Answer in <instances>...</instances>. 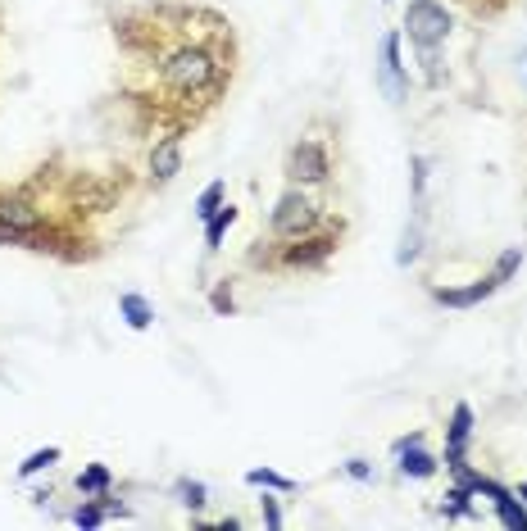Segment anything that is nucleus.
<instances>
[{
  "instance_id": "nucleus-7",
  "label": "nucleus",
  "mask_w": 527,
  "mask_h": 531,
  "mask_svg": "<svg viewBox=\"0 0 527 531\" xmlns=\"http://www.w3.org/2000/svg\"><path fill=\"white\" fill-rule=\"evenodd\" d=\"M396 455H400V473H405V477H419V482H423V477L437 473V459L423 450V436H419V432H414L410 441H400Z\"/></svg>"
},
{
  "instance_id": "nucleus-23",
  "label": "nucleus",
  "mask_w": 527,
  "mask_h": 531,
  "mask_svg": "<svg viewBox=\"0 0 527 531\" xmlns=\"http://www.w3.org/2000/svg\"><path fill=\"white\" fill-rule=\"evenodd\" d=\"M346 477H355V482H373V468H369L364 459H350V464H346Z\"/></svg>"
},
{
  "instance_id": "nucleus-22",
  "label": "nucleus",
  "mask_w": 527,
  "mask_h": 531,
  "mask_svg": "<svg viewBox=\"0 0 527 531\" xmlns=\"http://www.w3.org/2000/svg\"><path fill=\"white\" fill-rule=\"evenodd\" d=\"M73 523H77V527H100V523H105V509H100V505H82V509L73 514Z\"/></svg>"
},
{
  "instance_id": "nucleus-26",
  "label": "nucleus",
  "mask_w": 527,
  "mask_h": 531,
  "mask_svg": "<svg viewBox=\"0 0 527 531\" xmlns=\"http://www.w3.org/2000/svg\"><path fill=\"white\" fill-rule=\"evenodd\" d=\"M519 496H523V505H527V486H519Z\"/></svg>"
},
{
  "instance_id": "nucleus-8",
  "label": "nucleus",
  "mask_w": 527,
  "mask_h": 531,
  "mask_svg": "<svg viewBox=\"0 0 527 531\" xmlns=\"http://www.w3.org/2000/svg\"><path fill=\"white\" fill-rule=\"evenodd\" d=\"M496 286H501V282L487 273V277H482V282H473V286H441V291H437V300H441V305H451V309H473V305H482Z\"/></svg>"
},
{
  "instance_id": "nucleus-13",
  "label": "nucleus",
  "mask_w": 527,
  "mask_h": 531,
  "mask_svg": "<svg viewBox=\"0 0 527 531\" xmlns=\"http://www.w3.org/2000/svg\"><path fill=\"white\" fill-rule=\"evenodd\" d=\"M246 482H250V486H264V491H282V496H287V491H296V482H291V477H282V473H273V468H250V473H246Z\"/></svg>"
},
{
  "instance_id": "nucleus-21",
  "label": "nucleus",
  "mask_w": 527,
  "mask_h": 531,
  "mask_svg": "<svg viewBox=\"0 0 527 531\" xmlns=\"http://www.w3.org/2000/svg\"><path fill=\"white\" fill-rule=\"evenodd\" d=\"M177 500L187 509H205V486L200 482H177Z\"/></svg>"
},
{
  "instance_id": "nucleus-16",
  "label": "nucleus",
  "mask_w": 527,
  "mask_h": 531,
  "mask_svg": "<svg viewBox=\"0 0 527 531\" xmlns=\"http://www.w3.org/2000/svg\"><path fill=\"white\" fill-rule=\"evenodd\" d=\"M519 264H523V250H519V245H510V250H505V255L496 259V268H492V277H496V282L505 286V282H510V277L519 273Z\"/></svg>"
},
{
  "instance_id": "nucleus-17",
  "label": "nucleus",
  "mask_w": 527,
  "mask_h": 531,
  "mask_svg": "<svg viewBox=\"0 0 527 531\" xmlns=\"http://www.w3.org/2000/svg\"><path fill=\"white\" fill-rule=\"evenodd\" d=\"M496 514H501V523L510 531H527V514L514 505V496H505V500H496Z\"/></svg>"
},
{
  "instance_id": "nucleus-1",
  "label": "nucleus",
  "mask_w": 527,
  "mask_h": 531,
  "mask_svg": "<svg viewBox=\"0 0 527 531\" xmlns=\"http://www.w3.org/2000/svg\"><path fill=\"white\" fill-rule=\"evenodd\" d=\"M159 82L173 95H182V100L214 95L223 86V59L209 45H200V41H182V45L159 55Z\"/></svg>"
},
{
  "instance_id": "nucleus-9",
  "label": "nucleus",
  "mask_w": 527,
  "mask_h": 531,
  "mask_svg": "<svg viewBox=\"0 0 527 531\" xmlns=\"http://www.w3.org/2000/svg\"><path fill=\"white\" fill-rule=\"evenodd\" d=\"M469 436H473V409H469V405H460V409L451 414V446H446V468H460V464H464V446H469Z\"/></svg>"
},
{
  "instance_id": "nucleus-12",
  "label": "nucleus",
  "mask_w": 527,
  "mask_h": 531,
  "mask_svg": "<svg viewBox=\"0 0 527 531\" xmlns=\"http://www.w3.org/2000/svg\"><path fill=\"white\" fill-rule=\"evenodd\" d=\"M232 223H237V209H232V205H218V209L205 218V245H209V250H218Z\"/></svg>"
},
{
  "instance_id": "nucleus-6",
  "label": "nucleus",
  "mask_w": 527,
  "mask_h": 531,
  "mask_svg": "<svg viewBox=\"0 0 527 531\" xmlns=\"http://www.w3.org/2000/svg\"><path fill=\"white\" fill-rule=\"evenodd\" d=\"M382 91L391 100H405V64H400V32H387L382 36Z\"/></svg>"
},
{
  "instance_id": "nucleus-18",
  "label": "nucleus",
  "mask_w": 527,
  "mask_h": 531,
  "mask_svg": "<svg viewBox=\"0 0 527 531\" xmlns=\"http://www.w3.org/2000/svg\"><path fill=\"white\" fill-rule=\"evenodd\" d=\"M77 491H86V496H100V491H109V468H86L82 477H77Z\"/></svg>"
},
{
  "instance_id": "nucleus-24",
  "label": "nucleus",
  "mask_w": 527,
  "mask_h": 531,
  "mask_svg": "<svg viewBox=\"0 0 527 531\" xmlns=\"http://www.w3.org/2000/svg\"><path fill=\"white\" fill-rule=\"evenodd\" d=\"M264 523H269V531L282 527V509H278V500H269V496H264Z\"/></svg>"
},
{
  "instance_id": "nucleus-3",
  "label": "nucleus",
  "mask_w": 527,
  "mask_h": 531,
  "mask_svg": "<svg viewBox=\"0 0 527 531\" xmlns=\"http://www.w3.org/2000/svg\"><path fill=\"white\" fill-rule=\"evenodd\" d=\"M319 227V205L305 195V191H287L273 209V236L278 241H296V236H309Z\"/></svg>"
},
{
  "instance_id": "nucleus-25",
  "label": "nucleus",
  "mask_w": 527,
  "mask_h": 531,
  "mask_svg": "<svg viewBox=\"0 0 527 531\" xmlns=\"http://www.w3.org/2000/svg\"><path fill=\"white\" fill-rule=\"evenodd\" d=\"M214 309H218V314H232V291H228V286L214 291Z\"/></svg>"
},
{
  "instance_id": "nucleus-4",
  "label": "nucleus",
  "mask_w": 527,
  "mask_h": 531,
  "mask_svg": "<svg viewBox=\"0 0 527 531\" xmlns=\"http://www.w3.org/2000/svg\"><path fill=\"white\" fill-rule=\"evenodd\" d=\"M328 173H332V159H328V150H323V141H296L291 145V155H287V177H296L300 186H319V182H328Z\"/></svg>"
},
{
  "instance_id": "nucleus-15",
  "label": "nucleus",
  "mask_w": 527,
  "mask_h": 531,
  "mask_svg": "<svg viewBox=\"0 0 527 531\" xmlns=\"http://www.w3.org/2000/svg\"><path fill=\"white\" fill-rule=\"evenodd\" d=\"M419 250H423V227H419V223H410V227H405V236H400L396 264H410V259H419Z\"/></svg>"
},
{
  "instance_id": "nucleus-20",
  "label": "nucleus",
  "mask_w": 527,
  "mask_h": 531,
  "mask_svg": "<svg viewBox=\"0 0 527 531\" xmlns=\"http://www.w3.org/2000/svg\"><path fill=\"white\" fill-rule=\"evenodd\" d=\"M218 205H223V182H209V186L200 191V200H196V214H200V218H209Z\"/></svg>"
},
{
  "instance_id": "nucleus-19",
  "label": "nucleus",
  "mask_w": 527,
  "mask_h": 531,
  "mask_svg": "<svg viewBox=\"0 0 527 531\" xmlns=\"http://www.w3.org/2000/svg\"><path fill=\"white\" fill-rule=\"evenodd\" d=\"M469 496H473V486H464V482H460V486L446 496V514H451V518H469V514H473Z\"/></svg>"
},
{
  "instance_id": "nucleus-10",
  "label": "nucleus",
  "mask_w": 527,
  "mask_h": 531,
  "mask_svg": "<svg viewBox=\"0 0 527 531\" xmlns=\"http://www.w3.org/2000/svg\"><path fill=\"white\" fill-rule=\"evenodd\" d=\"M150 173H155L159 182H173V177L182 173V141H177V136H164V141L150 150Z\"/></svg>"
},
{
  "instance_id": "nucleus-2",
  "label": "nucleus",
  "mask_w": 527,
  "mask_h": 531,
  "mask_svg": "<svg viewBox=\"0 0 527 531\" xmlns=\"http://www.w3.org/2000/svg\"><path fill=\"white\" fill-rule=\"evenodd\" d=\"M405 32H410V41L419 45L423 64H428V82H437V45L451 36V14H446V5H437V0H410V9H405Z\"/></svg>"
},
{
  "instance_id": "nucleus-14",
  "label": "nucleus",
  "mask_w": 527,
  "mask_h": 531,
  "mask_svg": "<svg viewBox=\"0 0 527 531\" xmlns=\"http://www.w3.org/2000/svg\"><path fill=\"white\" fill-rule=\"evenodd\" d=\"M50 464H59V446H46V450H32L23 464H18V477H32V473H41V468H50Z\"/></svg>"
},
{
  "instance_id": "nucleus-5",
  "label": "nucleus",
  "mask_w": 527,
  "mask_h": 531,
  "mask_svg": "<svg viewBox=\"0 0 527 531\" xmlns=\"http://www.w3.org/2000/svg\"><path fill=\"white\" fill-rule=\"evenodd\" d=\"M337 250V232H328V236H296L291 245H287V255H282V268H319L328 255Z\"/></svg>"
},
{
  "instance_id": "nucleus-27",
  "label": "nucleus",
  "mask_w": 527,
  "mask_h": 531,
  "mask_svg": "<svg viewBox=\"0 0 527 531\" xmlns=\"http://www.w3.org/2000/svg\"><path fill=\"white\" fill-rule=\"evenodd\" d=\"M469 5H473V9H482V0H469Z\"/></svg>"
},
{
  "instance_id": "nucleus-11",
  "label": "nucleus",
  "mask_w": 527,
  "mask_h": 531,
  "mask_svg": "<svg viewBox=\"0 0 527 531\" xmlns=\"http://www.w3.org/2000/svg\"><path fill=\"white\" fill-rule=\"evenodd\" d=\"M118 314L127 318V327H132V332H146V327L155 323V309L146 305V296H132V291H127V296H118Z\"/></svg>"
}]
</instances>
